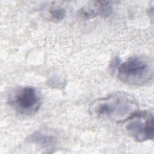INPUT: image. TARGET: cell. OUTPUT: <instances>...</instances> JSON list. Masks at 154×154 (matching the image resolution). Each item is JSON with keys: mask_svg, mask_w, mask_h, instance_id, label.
<instances>
[{"mask_svg": "<svg viewBox=\"0 0 154 154\" xmlns=\"http://www.w3.org/2000/svg\"><path fill=\"white\" fill-rule=\"evenodd\" d=\"M138 110L134 97L125 92H116L94 100L89 111L94 117L113 122H124Z\"/></svg>", "mask_w": 154, "mask_h": 154, "instance_id": "obj_1", "label": "cell"}, {"mask_svg": "<svg viewBox=\"0 0 154 154\" xmlns=\"http://www.w3.org/2000/svg\"><path fill=\"white\" fill-rule=\"evenodd\" d=\"M116 70L118 79L131 85H140L149 82L153 73L152 61L144 56L129 58L120 63Z\"/></svg>", "mask_w": 154, "mask_h": 154, "instance_id": "obj_2", "label": "cell"}, {"mask_svg": "<svg viewBox=\"0 0 154 154\" xmlns=\"http://www.w3.org/2000/svg\"><path fill=\"white\" fill-rule=\"evenodd\" d=\"M123 124L125 133L138 142L153 140L154 137L153 115L149 111H137Z\"/></svg>", "mask_w": 154, "mask_h": 154, "instance_id": "obj_3", "label": "cell"}, {"mask_svg": "<svg viewBox=\"0 0 154 154\" xmlns=\"http://www.w3.org/2000/svg\"><path fill=\"white\" fill-rule=\"evenodd\" d=\"M8 102L14 110L23 115L34 114L41 105L40 97L32 87L16 88L9 95Z\"/></svg>", "mask_w": 154, "mask_h": 154, "instance_id": "obj_4", "label": "cell"}, {"mask_svg": "<svg viewBox=\"0 0 154 154\" xmlns=\"http://www.w3.org/2000/svg\"><path fill=\"white\" fill-rule=\"evenodd\" d=\"M112 2L110 1H94L84 7L80 10L79 14L85 19L95 17H107L113 10Z\"/></svg>", "mask_w": 154, "mask_h": 154, "instance_id": "obj_5", "label": "cell"}, {"mask_svg": "<svg viewBox=\"0 0 154 154\" xmlns=\"http://www.w3.org/2000/svg\"><path fill=\"white\" fill-rule=\"evenodd\" d=\"M28 140L40 146L49 147L55 145L57 142V138L52 134L39 131L31 134Z\"/></svg>", "mask_w": 154, "mask_h": 154, "instance_id": "obj_6", "label": "cell"}, {"mask_svg": "<svg viewBox=\"0 0 154 154\" xmlns=\"http://www.w3.org/2000/svg\"><path fill=\"white\" fill-rule=\"evenodd\" d=\"M49 14L53 21L59 22L65 17L66 11L61 6H52L49 9Z\"/></svg>", "mask_w": 154, "mask_h": 154, "instance_id": "obj_7", "label": "cell"}]
</instances>
